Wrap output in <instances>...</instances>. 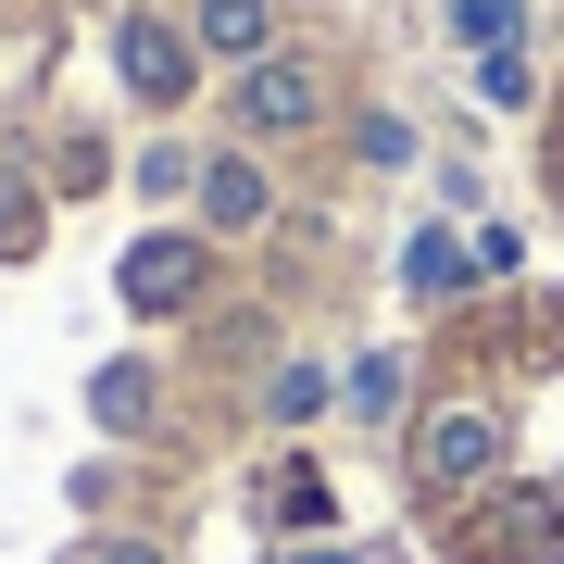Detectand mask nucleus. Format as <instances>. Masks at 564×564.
<instances>
[{"mask_svg":"<svg viewBox=\"0 0 564 564\" xmlns=\"http://www.w3.org/2000/svg\"><path fill=\"white\" fill-rule=\"evenodd\" d=\"M452 25H464V51H514V0H452Z\"/></svg>","mask_w":564,"mask_h":564,"instance_id":"6e6552de","label":"nucleus"},{"mask_svg":"<svg viewBox=\"0 0 564 564\" xmlns=\"http://www.w3.org/2000/svg\"><path fill=\"white\" fill-rule=\"evenodd\" d=\"M188 289H202V239H139L126 251V302L139 314H176Z\"/></svg>","mask_w":564,"mask_h":564,"instance_id":"7ed1b4c3","label":"nucleus"},{"mask_svg":"<svg viewBox=\"0 0 564 564\" xmlns=\"http://www.w3.org/2000/svg\"><path fill=\"white\" fill-rule=\"evenodd\" d=\"M88 564H163L151 540H101V552H88Z\"/></svg>","mask_w":564,"mask_h":564,"instance_id":"9b49d317","label":"nucleus"},{"mask_svg":"<svg viewBox=\"0 0 564 564\" xmlns=\"http://www.w3.org/2000/svg\"><path fill=\"white\" fill-rule=\"evenodd\" d=\"M263 39H276V0H202V51H263Z\"/></svg>","mask_w":564,"mask_h":564,"instance_id":"423d86ee","label":"nucleus"},{"mask_svg":"<svg viewBox=\"0 0 564 564\" xmlns=\"http://www.w3.org/2000/svg\"><path fill=\"white\" fill-rule=\"evenodd\" d=\"M101 426H151V364H113L101 377Z\"/></svg>","mask_w":564,"mask_h":564,"instance_id":"0eeeda50","label":"nucleus"},{"mask_svg":"<svg viewBox=\"0 0 564 564\" xmlns=\"http://www.w3.org/2000/svg\"><path fill=\"white\" fill-rule=\"evenodd\" d=\"M414 477H426V502H477L502 477V414L489 402H440L414 426Z\"/></svg>","mask_w":564,"mask_h":564,"instance_id":"f257e3e1","label":"nucleus"},{"mask_svg":"<svg viewBox=\"0 0 564 564\" xmlns=\"http://www.w3.org/2000/svg\"><path fill=\"white\" fill-rule=\"evenodd\" d=\"M276 414H289V426L326 414V377H314V364H289V377H276Z\"/></svg>","mask_w":564,"mask_h":564,"instance_id":"9d476101","label":"nucleus"},{"mask_svg":"<svg viewBox=\"0 0 564 564\" xmlns=\"http://www.w3.org/2000/svg\"><path fill=\"white\" fill-rule=\"evenodd\" d=\"M202 214H214V226H263V163L214 151V163H202Z\"/></svg>","mask_w":564,"mask_h":564,"instance_id":"39448f33","label":"nucleus"},{"mask_svg":"<svg viewBox=\"0 0 564 564\" xmlns=\"http://www.w3.org/2000/svg\"><path fill=\"white\" fill-rule=\"evenodd\" d=\"M239 126H251V139H289V126H314V76H302V63H251Z\"/></svg>","mask_w":564,"mask_h":564,"instance_id":"20e7f679","label":"nucleus"},{"mask_svg":"<svg viewBox=\"0 0 564 564\" xmlns=\"http://www.w3.org/2000/svg\"><path fill=\"white\" fill-rule=\"evenodd\" d=\"M0 251H13V263H25V251H39V202H25V188H13V176H0Z\"/></svg>","mask_w":564,"mask_h":564,"instance_id":"1a4fd4ad","label":"nucleus"},{"mask_svg":"<svg viewBox=\"0 0 564 564\" xmlns=\"http://www.w3.org/2000/svg\"><path fill=\"white\" fill-rule=\"evenodd\" d=\"M113 63H126L139 101H188V39H176L163 13H126V25H113Z\"/></svg>","mask_w":564,"mask_h":564,"instance_id":"f03ea898","label":"nucleus"}]
</instances>
